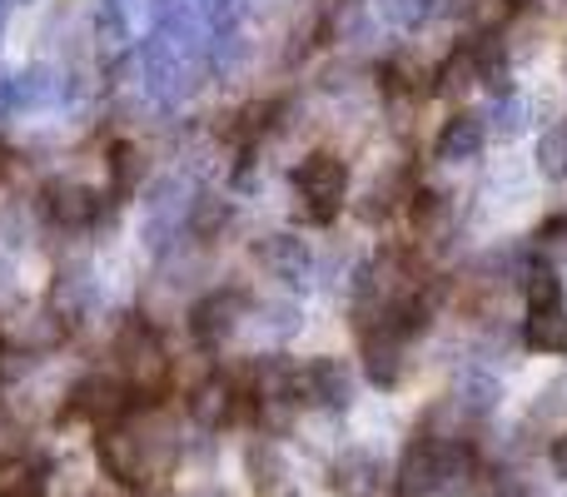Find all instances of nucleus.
<instances>
[{"mask_svg":"<svg viewBox=\"0 0 567 497\" xmlns=\"http://www.w3.org/2000/svg\"><path fill=\"white\" fill-rule=\"evenodd\" d=\"M189 209H195V185L185 175H159L145 189V249L165 259L175 245H185L189 235Z\"/></svg>","mask_w":567,"mask_h":497,"instance_id":"obj_1","label":"nucleus"},{"mask_svg":"<svg viewBox=\"0 0 567 497\" xmlns=\"http://www.w3.org/2000/svg\"><path fill=\"white\" fill-rule=\"evenodd\" d=\"M293 189H299V215L309 225H329L343 209V195H349V165L339 155H329V149H313L293 169Z\"/></svg>","mask_w":567,"mask_h":497,"instance_id":"obj_2","label":"nucleus"},{"mask_svg":"<svg viewBox=\"0 0 567 497\" xmlns=\"http://www.w3.org/2000/svg\"><path fill=\"white\" fill-rule=\"evenodd\" d=\"M115 359H120V369H125V383L135 389V403H140V393L165 389L169 359H165V349H159V333L150 329L140 313H130L115 329Z\"/></svg>","mask_w":567,"mask_h":497,"instance_id":"obj_3","label":"nucleus"},{"mask_svg":"<svg viewBox=\"0 0 567 497\" xmlns=\"http://www.w3.org/2000/svg\"><path fill=\"white\" fill-rule=\"evenodd\" d=\"M100 463H105V478H115L120 488H140V483L155 478V458H150L145 438L125 423H105L100 428Z\"/></svg>","mask_w":567,"mask_h":497,"instance_id":"obj_4","label":"nucleus"},{"mask_svg":"<svg viewBox=\"0 0 567 497\" xmlns=\"http://www.w3.org/2000/svg\"><path fill=\"white\" fill-rule=\"evenodd\" d=\"M245 313H249L245 289H215L189 309V333H195V343H205V349H219V343L245 323Z\"/></svg>","mask_w":567,"mask_h":497,"instance_id":"obj_5","label":"nucleus"},{"mask_svg":"<svg viewBox=\"0 0 567 497\" xmlns=\"http://www.w3.org/2000/svg\"><path fill=\"white\" fill-rule=\"evenodd\" d=\"M443 448H449V438H433V433H419V438L403 448L399 478H393L399 497H429L443 488Z\"/></svg>","mask_w":567,"mask_h":497,"instance_id":"obj_6","label":"nucleus"},{"mask_svg":"<svg viewBox=\"0 0 567 497\" xmlns=\"http://www.w3.org/2000/svg\"><path fill=\"white\" fill-rule=\"evenodd\" d=\"M130 408H135V389H130L125 379H105V373L85 379L70 393V418H90V423H100V428L120 423Z\"/></svg>","mask_w":567,"mask_h":497,"instance_id":"obj_7","label":"nucleus"},{"mask_svg":"<svg viewBox=\"0 0 567 497\" xmlns=\"http://www.w3.org/2000/svg\"><path fill=\"white\" fill-rule=\"evenodd\" d=\"M40 209H45V219L55 229L80 235V229H90L100 219V195L85 185H75V179H50L45 195H40Z\"/></svg>","mask_w":567,"mask_h":497,"instance_id":"obj_8","label":"nucleus"},{"mask_svg":"<svg viewBox=\"0 0 567 497\" xmlns=\"http://www.w3.org/2000/svg\"><path fill=\"white\" fill-rule=\"evenodd\" d=\"M299 389H303V403H319V408H333L343 413L353 403V373L343 359H309L299 369Z\"/></svg>","mask_w":567,"mask_h":497,"instance_id":"obj_9","label":"nucleus"},{"mask_svg":"<svg viewBox=\"0 0 567 497\" xmlns=\"http://www.w3.org/2000/svg\"><path fill=\"white\" fill-rule=\"evenodd\" d=\"M413 235H419L423 249L443 253L453 245V235H458V209H453L449 195H439V189H413Z\"/></svg>","mask_w":567,"mask_h":497,"instance_id":"obj_10","label":"nucleus"},{"mask_svg":"<svg viewBox=\"0 0 567 497\" xmlns=\"http://www.w3.org/2000/svg\"><path fill=\"white\" fill-rule=\"evenodd\" d=\"M255 259L265 263V273H275V279L293 283V289H303V283H313V249L303 245L299 235H265L255 245Z\"/></svg>","mask_w":567,"mask_h":497,"instance_id":"obj_11","label":"nucleus"},{"mask_svg":"<svg viewBox=\"0 0 567 497\" xmlns=\"http://www.w3.org/2000/svg\"><path fill=\"white\" fill-rule=\"evenodd\" d=\"M403 343L393 329H359V349H363V373L373 389H399L403 379Z\"/></svg>","mask_w":567,"mask_h":497,"instance_id":"obj_12","label":"nucleus"},{"mask_svg":"<svg viewBox=\"0 0 567 497\" xmlns=\"http://www.w3.org/2000/svg\"><path fill=\"white\" fill-rule=\"evenodd\" d=\"M100 303V283L85 263H70V269L55 273V289H50V309L60 313L65 323H85Z\"/></svg>","mask_w":567,"mask_h":497,"instance_id":"obj_13","label":"nucleus"},{"mask_svg":"<svg viewBox=\"0 0 567 497\" xmlns=\"http://www.w3.org/2000/svg\"><path fill=\"white\" fill-rule=\"evenodd\" d=\"M483 145H488V120L463 110V115H453L449 125H443L439 145H433V159H443V165H468V159L483 155Z\"/></svg>","mask_w":567,"mask_h":497,"instance_id":"obj_14","label":"nucleus"},{"mask_svg":"<svg viewBox=\"0 0 567 497\" xmlns=\"http://www.w3.org/2000/svg\"><path fill=\"white\" fill-rule=\"evenodd\" d=\"M403 199H413V169L399 165V169H389V175H379L369 185V195L359 199V219L363 225H379V219H389Z\"/></svg>","mask_w":567,"mask_h":497,"instance_id":"obj_15","label":"nucleus"},{"mask_svg":"<svg viewBox=\"0 0 567 497\" xmlns=\"http://www.w3.org/2000/svg\"><path fill=\"white\" fill-rule=\"evenodd\" d=\"M523 339L533 353H567V303H528Z\"/></svg>","mask_w":567,"mask_h":497,"instance_id":"obj_16","label":"nucleus"},{"mask_svg":"<svg viewBox=\"0 0 567 497\" xmlns=\"http://www.w3.org/2000/svg\"><path fill=\"white\" fill-rule=\"evenodd\" d=\"M379 85L389 100H419L433 90V70L419 55H389L379 70Z\"/></svg>","mask_w":567,"mask_h":497,"instance_id":"obj_17","label":"nucleus"},{"mask_svg":"<svg viewBox=\"0 0 567 497\" xmlns=\"http://www.w3.org/2000/svg\"><path fill=\"white\" fill-rule=\"evenodd\" d=\"M105 175H110L115 199L140 195V189H145V155H140L130 139H115V145L105 149Z\"/></svg>","mask_w":567,"mask_h":497,"instance_id":"obj_18","label":"nucleus"},{"mask_svg":"<svg viewBox=\"0 0 567 497\" xmlns=\"http://www.w3.org/2000/svg\"><path fill=\"white\" fill-rule=\"evenodd\" d=\"M229 219H235V205H229L225 195H195V209H189V239H199V245H215L219 235L229 229Z\"/></svg>","mask_w":567,"mask_h":497,"instance_id":"obj_19","label":"nucleus"},{"mask_svg":"<svg viewBox=\"0 0 567 497\" xmlns=\"http://www.w3.org/2000/svg\"><path fill=\"white\" fill-rule=\"evenodd\" d=\"M245 463H249V478H255L259 497H275V493L289 488V468H284V453L275 443H249Z\"/></svg>","mask_w":567,"mask_h":497,"instance_id":"obj_20","label":"nucleus"},{"mask_svg":"<svg viewBox=\"0 0 567 497\" xmlns=\"http://www.w3.org/2000/svg\"><path fill=\"white\" fill-rule=\"evenodd\" d=\"M473 85H478V60H473L468 45H458L433 70V95H443V100H458L463 90H473Z\"/></svg>","mask_w":567,"mask_h":497,"instance_id":"obj_21","label":"nucleus"},{"mask_svg":"<svg viewBox=\"0 0 567 497\" xmlns=\"http://www.w3.org/2000/svg\"><path fill=\"white\" fill-rule=\"evenodd\" d=\"M229 398H235V389H229L225 379L199 383V389L189 393V418H195L199 428H225L229 423Z\"/></svg>","mask_w":567,"mask_h":497,"instance_id":"obj_22","label":"nucleus"},{"mask_svg":"<svg viewBox=\"0 0 567 497\" xmlns=\"http://www.w3.org/2000/svg\"><path fill=\"white\" fill-rule=\"evenodd\" d=\"M503 398V389H498V379H493L488 369H468L463 373V383H458V408H463V418H488L493 413V403Z\"/></svg>","mask_w":567,"mask_h":497,"instance_id":"obj_23","label":"nucleus"},{"mask_svg":"<svg viewBox=\"0 0 567 497\" xmlns=\"http://www.w3.org/2000/svg\"><path fill=\"white\" fill-rule=\"evenodd\" d=\"M488 130L493 135H503V139H513V135H523L528 130V120H533V105L518 95V90H508V95H493V110L488 115Z\"/></svg>","mask_w":567,"mask_h":497,"instance_id":"obj_24","label":"nucleus"},{"mask_svg":"<svg viewBox=\"0 0 567 497\" xmlns=\"http://www.w3.org/2000/svg\"><path fill=\"white\" fill-rule=\"evenodd\" d=\"M95 40H100V50H105V55L125 50L130 15H125V6H120V0H100V6H95Z\"/></svg>","mask_w":567,"mask_h":497,"instance_id":"obj_25","label":"nucleus"},{"mask_svg":"<svg viewBox=\"0 0 567 497\" xmlns=\"http://www.w3.org/2000/svg\"><path fill=\"white\" fill-rule=\"evenodd\" d=\"M339 488L349 493V497H363V493H373L379 488V463L369 458V453H343V463H339Z\"/></svg>","mask_w":567,"mask_h":497,"instance_id":"obj_26","label":"nucleus"},{"mask_svg":"<svg viewBox=\"0 0 567 497\" xmlns=\"http://www.w3.org/2000/svg\"><path fill=\"white\" fill-rule=\"evenodd\" d=\"M538 169L548 179H567V125H548L538 135Z\"/></svg>","mask_w":567,"mask_h":497,"instance_id":"obj_27","label":"nucleus"},{"mask_svg":"<svg viewBox=\"0 0 567 497\" xmlns=\"http://www.w3.org/2000/svg\"><path fill=\"white\" fill-rule=\"evenodd\" d=\"M523 289H528V303H558L563 299V279L548 259H533L528 273H523Z\"/></svg>","mask_w":567,"mask_h":497,"instance_id":"obj_28","label":"nucleus"},{"mask_svg":"<svg viewBox=\"0 0 567 497\" xmlns=\"http://www.w3.org/2000/svg\"><path fill=\"white\" fill-rule=\"evenodd\" d=\"M508 10H513L508 0H463V15H468L478 30H498Z\"/></svg>","mask_w":567,"mask_h":497,"instance_id":"obj_29","label":"nucleus"},{"mask_svg":"<svg viewBox=\"0 0 567 497\" xmlns=\"http://www.w3.org/2000/svg\"><path fill=\"white\" fill-rule=\"evenodd\" d=\"M265 333H275V339H289L293 329H299V309L293 303H265Z\"/></svg>","mask_w":567,"mask_h":497,"instance_id":"obj_30","label":"nucleus"},{"mask_svg":"<svg viewBox=\"0 0 567 497\" xmlns=\"http://www.w3.org/2000/svg\"><path fill=\"white\" fill-rule=\"evenodd\" d=\"M553 463H558V473L567 478V438H558V448H553Z\"/></svg>","mask_w":567,"mask_h":497,"instance_id":"obj_31","label":"nucleus"},{"mask_svg":"<svg viewBox=\"0 0 567 497\" xmlns=\"http://www.w3.org/2000/svg\"><path fill=\"white\" fill-rule=\"evenodd\" d=\"M145 497H175V493H165V488H155V493H145Z\"/></svg>","mask_w":567,"mask_h":497,"instance_id":"obj_32","label":"nucleus"},{"mask_svg":"<svg viewBox=\"0 0 567 497\" xmlns=\"http://www.w3.org/2000/svg\"><path fill=\"white\" fill-rule=\"evenodd\" d=\"M508 6H533V0H508Z\"/></svg>","mask_w":567,"mask_h":497,"instance_id":"obj_33","label":"nucleus"},{"mask_svg":"<svg viewBox=\"0 0 567 497\" xmlns=\"http://www.w3.org/2000/svg\"><path fill=\"white\" fill-rule=\"evenodd\" d=\"M205 497H225V493H205Z\"/></svg>","mask_w":567,"mask_h":497,"instance_id":"obj_34","label":"nucleus"},{"mask_svg":"<svg viewBox=\"0 0 567 497\" xmlns=\"http://www.w3.org/2000/svg\"><path fill=\"white\" fill-rule=\"evenodd\" d=\"M563 125H567V120H563Z\"/></svg>","mask_w":567,"mask_h":497,"instance_id":"obj_35","label":"nucleus"}]
</instances>
